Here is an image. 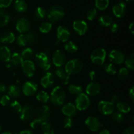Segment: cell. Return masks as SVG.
Listing matches in <instances>:
<instances>
[{
    "label": "cell",
    "instance_id": "obj_1",
    "mask_svg": "<svg viewBox=\"0 0 134 134\" xmlns=\"http://www.w3.org/2000/svg\"><path fill=\"white\" fill-rule=\"evenodd\" d=\"M65 98L66 95L64 88L60 86H56L51 92L50 100L52 104L60 106L64 104L65 101Z\"/></svg>",
    "mask_w": 134,
    "mask_h": 134
},
{
    "label": "cell",
    "instance_id": "obj_2",
    "mask_svg": "<svg viewBox=\"0 0 134 134\" xmlns=\"http://www.w3.org/2000/svg\"><path fill=\"white\" fill-rule=\"evenodd\" d=\"M83 68V62L81 59L73 58L66 62L65 64V69L69 76L79 73Z\"/></svg>",
    "mask_w": 134,
    "mask_h": 134
},
{
    "label": "cell",
    "instance_id": "obj_3",
    "mask_svg": "<svg viewBox=\"0 0 134 134\" xmlns=\"http://www.w3.org/2000/svg\"><path fill=\"white\" fill-rule=\"evenodd\" d=\"M65 15V10L60 5H53L48 9L47 16L51 22H58Z\"/></svg>",
    "mask_w": 134,
    "mask_h": 134
},
{
    "label": "cell",
    "instance_id": "obj_4",
    "mask_svg": "<svg viewBox=\"0 0 134 134\" xmlns=\"http://www.w3.org/2000/svg\"><path fill=\"white\" fill-rule=\"evenodd\" d=\"M107 56L106 51L103 48H98L94 50L90 56V60L94 64L102 65L104 64Z\"/></svg>",
    "mask_w": 134,
    "mask_h": 134
},
{
    "label": "cell",
    "instance_id": "obj_5",
    "mask_svg": "<svg viewBox=\"0 0 134 134\" xmlns=\"http://www.w3.org/2000/svg\"><path fill=\"white\" fill-rule=\"evenodd\" d=\"M35 62L43 70H49L51 67V62L48 55L46 52H39L35 55Z\"/></svg>",
    "mask_w": 134,
    "mask_h": 134
},
{
    "label": "cell",
    "instance_id": "obj_6",
    "mask_svg": "<svg viewBox=\"0 0 134 134\" xmlns=\"http://www.w3.org/2000/svg\"><path fill=\"white\" fill-rule=\"evenodd\" d=\"M90 105V100L88 96L84 93H81L77 96L75 99L76 108L79 111H85L89 107Z\"/></svg>",
    "mask_w": 134,
    "mask_h": 134
},
{
    "label": "cell",
    "instance_id": "obj_7",
    "mask_svg": "<svg viewBox=\"0 0 134 134\" xmlns=\"http://www.w3.org/2000/svg\"><path fill=\"white\" fill-rule=\"evenodd\" d=\"M85 123L86 128L91 132H98L103 127V124L95 116H88Z\"/></svg>",
    "mask_w": 134,
    "mask_h": 134
},
{
    "label": "cell",
    "instance_id": "obj_8",
    "mask_svg": "<svg viewBox=\"0 0 134 134\" xmlns=\"http://www.w3.org/2000/svg\"><path fill=\"white\" fill-rule=\"evenodd\" d=\"M52 62L57 68H62L67 62L65 54L61 50H56L52 55Z\"/></svg>",
    "mask_w": 134,
    "mask_h": 134
},
{
    "label": "cell",
    "instance_id": "obj_9",
    "mask_svg": "<svg viewBox=\"0 0 134 134\" xmlns=\"http://www.w3.org/2000/svg\"><path fill=\"white\" fill-rule=\"evenodd\" d=\"M20 113V119L22 122H28L31 120L34 116V109L31 104L27 103L22 107V110Z\"/></svg>",
    "mask_w": 134,
    "mask_h": 134
},
{
    "label": "cell",
    "instance_id": "obj_10",
    "mask_svg": "<svg viewBox=\"0 0 134 134\" xmlns=\"http://www.w3.org/2000/svg\"><path fill=\"white\" fill-rule=\"evenodd\" d=\"M98 110L102 114L104 115H112L115 111V106L111 102L102 100L100 101L98 105Z\"/></svg>",
    "mask_w": 134,
    "mask_h": 134
},
{
    "label": "cell",
    "instance_id": "obj_11",
    "mask_svg": "<svg viewBox=\"0 0 134 134\" xmlns=\"http://www.w3.org/2000/svg\"><path fill=\"white\" fill-rule=\"evenodd\" d=\"M37 119H39L41 121L48 122L51 116V109L48 105H44L38 109L36 113Z\"/></svg>",
    "mask_w": 134,
    "mask_h": 134
},
{
    "label": "cell",
    "instance_id": "obj_12",
    "mask_svg": "<svg viewBox=\"0 0 134 134\" xmlns=\"http://www.w3.org/2000/svg\"><path fill=\"white\" fill-rule=\"evenodd\" d=\"M37 91V85L34 81H27L23 85L22 92L27 97L33 96Z\"/></svg>",
    "mask_w": 134,
    "mask_h": 134
},
{
    "label": "cell",
    "instance_id": "obj_13",
    "mask_svg": "<svg viewBox=\"0 0 134 134\" xmlns=\"http://www.w3.org/2000/svg\"><path fill=\"white\" fill-rule=\"evenodd\" d=\"M23 73L27 77H32L35 74V65L31 60H24L21 64Z\"/></svg>",
    "mask_w": 134,
    "mask_h": 134
},
{
    "label": "cell",
    "instance_id": "obj_14",
    "mask_svg": "<svg viewBox=\"0 0 134 134\" xmlns=\"http://www.w3.org/2000/svg\"><path fill=\"white\" fill-rule=\"evenodd\" d=\"M109 59L114 64H122L125 60V56L122 51L113 50L109 54Z\"/></svg>",
    "mask_w": 134,
    "mask_h": 134
},
{
    "label": "cell",
    "instance_id": "obj_15",
    "mask_svg": "<svg viewBox=\"0 0 134 134\" xmlns=\"http://www.w3.org/2000/svg\"><path fill=\"white\" fill-rule=\"evenodd\" d=\"M73 28L78 35H83L87 31L88 24L83 20H76L73 22Z\"/></svg>",
    "mask_w": 134,
    "mask_h": 134
},
{
    "label": "cell",
    "instance_id": "obj_16",
    "mask_svg": "<svg viewBox=\"0 0 134 134\" xmlns=\"http://www.w3.org/2000/svg\"><path fill=\"white\" fill-rule=\"evenodd\" d=\"M56 35H57L58 41L65 43V42L68 41L70 37V31L65 26H60L57 28Z\"/></svg>",
    "mask_w": 134,
    "mask_h": 134
},
{
    "label": "cell",
    "instance_id": "obj_17",
    "mask_svg": "<svg viewBox=\"0 0 134 134\" xmlns=\"http://www.w3.org/2000/svg\"><path fill=\"white\" fill-rule=\"evenodd\" d=\"M126 12V6L123 1H118L114 5L113 7V13L117 18H122L124 16Z\"/></svg>",
    "mask_w": 134,
    "mask_h": 134
},
{
    "label": "cell",
    "instance_id": "obj_18",
    "mask_svg": "<svg viewBox=\"0 0 134 134\" xmlns=\"http://www.w3.org/2000/svg\"><path fill=\"white\" fill-rule=\"evenodd\" d=\"M77 111L78 110L76 108L75 104L70 102L63 104L62 107V112L67 117L72 118L73 116H75L77 114Z\"/></svg>",
    "mask_w": 134,
    "mask_h": 134
},
{
    "label": "cell",
    "instance_id": "obj_19",
    "mask_svg": "<svg viewBox=\"0 0 134 134\" xmlns=\"http://www.w3.org/2000/svg\"><path fill=\"white\" fill-rule=\"evenodd\" d=\"M101 91V85L98 82H90L87 85L86 88V95L90 96H97Z\"/></svg>",
    "mask_w": 134,
    "mask_h": 134
},
{
    "label": "cell",
    "instance_id": "obj_20",
    "mask_svg": "<svg viewBox=\"0 0 134 134\" xmlns=\"http://www.w3.org/2000/svg\"><path fill=\"white\" fill-rule=\"evenodd\" d=\"M16 30L22 34L27 32L30 30V22L25 18H20L16 24Z\"/></svg>",
    "mask_w": 134,
    "mask_h": 134
},
{
    "label": "cell",
    "instance_id": "obj_21",
    "mask_svg": "<svg viewBox=\"0 0 134 134\" xmlns=\"http://www.w3.org/2000/svg\"><path fill=\"white\" fill-rule=\"evenodd\" d=\"M54 82V77L51 72H47L41 79V85L44 88L51 87Z\"/></svg>",
    "mask_w": 134,
    "mask_h": 134
},
{
    "label": "cell",
    "instance_id": "obj_22",
    "mask_svg": "<svg viewBox=\"0 0 134 134\" xmlns=\"http://www.w3.org/2000/svg\"><path fill=\"white\" fill-rule=\"evenodd\" d=\"M55 74L64 85H67L69 83L70 76L67 73L64 68H57V69L55 71Z\"/></svg>",
    "mask_w": 134,
    "mask_h": 134
},
{
    "label": "cell",
    "instance_id": "obj_23",
    "mask_svg": "<svg viewBox=\"0 0 134 134\" xmlns=\"http://www.w3.org/2000/svg\"><path fill=\"white\" fill-rule=\"evenodd\" d=\"M14 40H15V35L10 31L3 33L0 36V41L5 44H11L14 41Z\"/></svg>",
    "mask_w": 134,
    "mask_h": 134
},
{
    "label": "cell",
    "instance_id": "obj_24",
    "mask_svg": "<svg viewBox=\"0 0 134 134\" xmlns=\"http://www.w3.org/2000/svg\"><path fill=\"white\" fill-rule=\"evenodd\" d=\"M8 96L14 98H18L21 96L22 90L16 85H11L8 88Z\"/></svg>",
    "mask_w": 134,
    "mask_h": 134
},
{
    "label": "cell",
    "instance_id": "obj_25",
    "mask_svg": "<svg viewBox=\"0 0 134 134\" xmlns=\"http://www.w3.org/2000/svg\"><path fill=\"white\" fill-rule=\"evenodd\" d=\"M11 57L10 49L7 46L0 47V60L5 62H9Z\"/></svg>",
    "mask_w": 134,
    "mask_h": 134
},
{
    "label": "cell",
    "instance_id": "obj_26",
    "mask_svg": "<svg viewBox=\"0 0 134 134\" xmlns=\"http://www.w3.org/2000/svg\"><path fill=\"white\" fill-rule=\"evenodd\" d=\"M14 7L18 13H24L27 10V4L24 0H16L14 3Z\"/></svg>",
    "mask_w": 134,
    "mask_h": 134
},
{
    "label": "cell",
    "instance_id": "obj_27",
    "mask_svg": "<svg viewBox=\"0 0 134 134\" xmlns=\"http://www.w3.org/2000/svg\"><path fill=\"white\" fill-rule=\"evenodd\" d=\"M98 23L102 27H109L113 23V18L111 16H109L103 15L101 16L99 18Z\"/></svg>",
    "mask_w": 134,
    "mask_h": 134
},
{
    "label": "cell",
    "instance_id": "obj_28",
    "mask_svg": "<svg viewBox=\"0 0 134 134\" xmlns=\"http://www.w3.org/2000/svg\"><path fill=\"white\" fill-rule=\"evenodd\" d=\"M10 20V16L7 12L0 9V27H5L9 24Z\"/></svg>",
    "mask_w": 134,
    "mask_h": 134
},
{
    "label": "cell",
    "instance_id": "obj_29",
    "mask_svg": "<svg viewBox=\"0 0 134 134\" xmlns=\"http://www.w3.org/2000/svg\"><path fill=\"white\" fill-rule=\"evenodd\" d=\"M22 62H23V60H22L20 54L18 52H14L13 54H11L10 60L9 62H10V64H12L13 66L18 67L21 65Z\"/></svg>",
    "mask_w": 134,
    "mask_h": 134
},
{
    "label": "cell",
    "instance_id": "obj_30",
    "mask_svg": "<svg viewBox=\"0 0 134 134\" xmlns=\"http://www.w3.org/2000/svg\"><path fill=\"white\" fill-rule=\"evenodd\" d=\"M41 128L43 134H54V130L52 124L48 122H43Z\"/></svg>",
    "mask_w": 134,
    "mask_h": 134
},
{
    "label": "cell",
    "instance_id": "obj_31",
    "mask_svg": "<svg viewBox=\"0 0 134 134\" xmlns=\"http://www.w3.org/2000/svg\"><path fill=\"white\" fill-rule=\"evenodd\" d=\"M116 109H118V111L121 113H128L130 111L131 108L130 106L126 102H119L116 103Z\"/></svg>",
    "mask_w": 134,
    "mask_h": 134
},
{
    "label": "cell",
    "instance_id": "obj_32",
    "mask_svg": "<svg viewBox=\"0 0 134 134\" xmlns=\"http://www.w3.org/2000/svg\"><path fill=\"white\" fill-rule=\"evenodd\" d=\"M68 91L72 95L78 96L82 92V87L77 84H71L68 86Z\"/></svg>",
    "mask_w": 134,
    "mask_h": 134
},
{
    "label": "cell",
    "instance_id": "obj_33",
    "mask_svg": "<svg viewBox=\"0 0 134 134\" xmlns=\"http://www.w3.org/2000/svg\"><path fill=\"white\" fill-rule=\"evenodd\" d=\"M37 100L42 103H47L50 100V96L44 91H40L36 94Z\"/></svg>",
    "mask_w": 134,
    "mask_h": 134
},
{
    "label": "cell",
    "instance_id": "obj_34",
    "mask_svg": "<svg viewBox=\"0 0 134 134\" xmlns=\"http://www.w3.org/2000/svg\"><path fill=\"white\" fill-rule=\"evenodd\" d=\"M64 48L66 52H69V53H75L77 51H78V47L77 45L74 43V42L69 41L66 42V43L64 45Z\"/></svg>",
    "mask_w": 134,
    "mask_h": 134
},
{
    "label": "cell",
    "instance_id": "obj_35",
    "mask_svg": "<svg viewBox=\"0 0 134 134\" xmlns=\"http://www.w3.org/2000/svg\"><path fill=\"white\" fill-rule=\"evenodd\" d=\"M23 61L24 60H31L34 56V51L31 48H26L23 50L22 53L20 54Z\"/></svg>",
    "mask_w": 134,
    "mask_h": 134
},
{
    "label": "cell",
    "instance_id": "obj_36",
    "mask_svg": "<svg viewBox=\"0 0 134 134\" xmlns=\"http://www.w3.org/2000/svg\"><path fill=\"white\" fill-rule=\"evenodd\" d=\"M103 69L105 71L110 75H114L116 73L117 69L115 65L112 63H107L103 65Z\"/></svg>",
    "mask_w": 134,
    "mask_h": 134
},
{
    "label": "cell",
    "instance_id": "obj_37",
    "mask_svg": "<svg viewBox=\"0 0 134 134\" xmlns=\"http://www.w3.org/2000/svg\"><path fill=\"white\" fill-rule=\"evenodd\" d=\"M109 5V0H95V6L98 10H105Z\"/></svg>",
    "mask_w": 134,
    "mask_h": 134
},
{
    "label": "cell",
    "instance_id": "obj_38",
    "mask_svg": "<svg viewBox=\"0 0 134 134\" xmlns=\"http://www.w3.org/2000/svg\"><path fill=\"white\" fill-rule=\"evenodd\" d=\"M52 25L51 22H43L39 26V31L43 34H48L51 31Z\"/></svg>",
    "mask_w": 134,
    "mask_h": 134
},
{
    "label": "cell",
    "instance_id": "obj_39",
    "mask_svg": "<svg viewBox=\"0 0 134 134\" xmlns=\"http://www.w3.org/2000/svg\"><path fill=\"white\" fill-rule=\"evenodd\" d=\"M133 62H134V54L133 53H131L128 55L126 58L124 60L126 68L128 69L133 70Z\"/></svg>",
    "mask_w": 134,
    "mask_h": 134
},
{
    "label": "cell",
    "instance_id": "obj_40",
    "mask_svg": "<svg viewBox=\"0 0 134 134\" xmlns=\"http://www.w3.org/2000/svg\"><path fill=\"white\" fill-rule=\"evenodd\" d=\"M124 119V115L121 113L119 112V111H115V112H113L112 113V120L115 123L120 124V123L122 122Z\"/></svg>",
    "mask_w": 134,
    "mask_h": 134
},
{
    "label": "cell",
    "instance_id": "obj_41",
    "mask_svg": "<svg viewBox=\"0 0 134 134\" xmlns=\"http://www.w3.org/2000/svg\"><path fill=\"white\" fill-rule=\"evenodd\" d=\"M22 106H21L20 103L18 102V101H14L12 102L10 104V109L14 113L18 114L21 112L22 110Z\"/></svg>",
    "mask_w": 134,
    "mask_h": 134
},
{
    "label": "cell",
    "instance_id": "obj_42",
    "mask_svg": "<svg viewBox=\"0 0 134 134\" xmlns=\"http://www.w3.org/2000/svg\"><path fill=\"white\" fill-rule=\"evenodd\" d=\"M27 44H35L37 42V36L34 32H29L26 35Z\"/></svg>",
    "mask_w": 134,
    "mask_h": 134
},
{
    "label": "cell",
    "instance_id": "obj_43",
    "mask_svg": "<svg viewBox=\"0 0 134 134\" xmlns=\"http://www.w3.org/2000/svg\"><path fill=\"white\" fill-rule=\"evenodd\" d=\"M16 43L20 47H25L27 44V38L26 35L21 34L16 38Z\"/></svg>",
    "mask_w": 134,
    "mask_h": 134
},
{
    "label": "cell",
    "instance_id": "obj_44",
    "mask_svg": "<svg viewBox=\"0 0 134 134\" xmlns=\"http://www.w3.org/2000/svg\"><path fill=\"white\" fill-rule=\"evenodd\" d=\"M47 14V11L45 9L42 7H39L36 9L35 11V15L38 19H43Z\"/></svg>",
    "mask_w": 134,
    "mask_h": 134
},
{
    "label": "cell",
    "instance_id": "obj_45",
    "mask_svg": "<svg viewBox=\"0 0 134 134\" xmlns=\"http://www.w3.org/2000/svg\"><path fill=\"white\" fill-rule=\"evenodd\" d=\"M98 16V10L96 9H91L88 11L86 14V18L88 20L92 21L96 18Z\"/></svg>",
    "mask_w": 134,
    "mask_h": 134
},
{
    "label": "cell",
    "instance_id": "obj_46",
    "mask_svg": "<svg viewBox=\"0 0 134 134\" xmlns=\"http://www.w3.org/2000/svg\"><path fill=\"white\" fill-rule=\"evenodd\" d=\"M129 75V71L128 69L126 67L122 68L119 71V78L120 80H124L127 78Z\"/></svg>",
    "mask_w": 134,
    "mask_h": 134
},
{
    "label": "cell",
    "instance_id": "obj_47",
    "mask_svg": "<svg viewBox=\"0 0 134 134\" xmlns=\"http://www.w3.org/2000/svg\"><path fill=\"white\" fill-rule=\"evenodd\" d=\"M63 124H64V128H66V129H69V128H71L73 125V121L72 120V118H65L64 121H63Z\"/></svg>",
    "mask_w": 134,
    "mask_h": 134
},
{
    "label": "cell",
    "instance_id": "obj_48",
    "mask_svg": "<svg viewBox=\"0 0 134 134\" xmlns=\"http://www.w3.org/2000/svg\"><path fill=\"white\" fill-rule=\"evenodd\" d=\"M10 101V97L8 95H3L0 99V104L2 106H7L9 104Z\"/></svg>",
    "mask_w": 134,
    "mask_h": 134
},
{
    "label": "cell",
    "instance_id": "obj_49",
    "mask_svg": "<svg viewBox=\"0 0 134 134\" xmlns=\"http://www.w3.org/2000/svg\"><path fill=\"white\" fill-rule=\"evenodd\" d=\"M42 122L39 119H35L34 120H33L32 121L30 122V127H31L32 129H36V128H39L41 125Z\"/></svg>",
    "mask_w": 134,
    "mask_h": 134
},
{
    "label": "cell",
    "instance_id": "obj_50",
    "mask_svg": "<svg viewBox=\"0 0 134 134\" xmlns=\"http://www.w3.org/2000/svg\"><path fill=\"white\" fill-rule=\"evenodd\" d=\"M13 0H0V9H5L11 5Z\"/></svg>",
    "mask_w": 134,
    "mask_h": 134
},
{
    "label": "cell",
    "instance_id": "obj_51",
    "mask_svg": "<svg viewBox=\"0 0 134 134\" xmlns=\"http://www.w3.org/2000/svg\"><path fill=\"white\" fill-rule=\"evenodd\" d=\"M122 134H134V127L130 126L126 128L122 132Z\"/></svg>",
    "mask_w": 134,
    "mask_h": 134
},
{
    "label": "cell",
    "instance_id": "obj_52",
    "mask_svg": "<svg viewBox=\"0 0 134 134\" xmlns=\"http://www.w3.org/2000/svg\"><path fill=\"white\" fill-rule=\"evenodd\" d=\"M110 28H111V32L113 33H116L119 29V25L116 23H113L110 26Z\"/></svg>",
    "mask_w": 134,
    "mask_h": 134
},
{
    "label": "cell",
    "instance_id": "obj_53",
    "mask_svg": "<svg viewBox=\"0 0 134 134\" xmlns=\"http://www.w3.org/2000/svg\"><path fill=\"white\" fill-rule=\"evenodd\" d=\"M128 95H129V97L130 98V99H132V101H133L134 99V87L133 86H132V87L129 89V91H128Z\"/></svg>",
    "mask_w": 134,
    "mask_h": 134
},
{
    "label": "cell",
    "instance_id": "obj_54",
    "mask_svg": "<svg viewBox=\"0 0 134 134\" xmlns=\"http://www.w3.org/2000/svg\"><path fill=\"white\" fill-rule=\"evenodd\" d=\"M119 100H120V98H119V96L117 95V94H115V95L113 96L112 99H111V102H112L113 104L119 102Z\"/></svg>",
    "mask_w": 134,
    "mask_h": 134
},
{
    "label": "cell",
    "instance_id": "obj_55",
    "mask_svg": "<svg viewBox=\"0 0 134 134\" xmlns=\"http://www.w3.org/2000/svg\"><path fill=\"white\" fill-rule=\"evenodd\" d=\"M7 90L6 86L4 85L2 82H0V94H2V93L5 92Z\"/></svg>",
    "mask_w": 134,
    "mask_h": 134
},
{
    "label": "cell",
    "instance_id": "obj_56",
    "mask_svg": "<svg viewBox=\"0 0 134 134\" xmlns=\"http://www.w3.org/2000/svg\"><path fill=\"white\" fill-rule=\"evenodd\" d=\"M89 77H90V79L93 81V80L95 79L96 77V72L94 71H91L89 73Z\"/></svg>",
    "mask_w": 134,
    "mask_h": 134
},
{
    "label": "cell",
    "instance_id": "obj_57",
    "mask_svg": "<svg viewBox=\"0 0 134 134\" xmlns=\"http://www.w3.org/2000/svg\"><path fill=\"white\" fill-rule=\"evenodd\" d=\"M18 134H33V132L30 130H24Z\"/></svg>",
    "mask_w": 134,
    "mask_h": 134
},
{
    "label": "cell",
    "instance_id": "obj_58",
    "mask_svg": "<svg viewBox=\"0 0 134 134\" xmlns=\"http://www.w3.org/2000/svg\"><path fill=\"white\" fill-rule=\"evenodd\" d=\"M128 28H129V31L132 33V34H134V24H133V22H132V23L130 24L129 27H128Z\"/></svg>",
    "mask_w": 134,
    "mask_h": 134
},
{
    "label": "cell",
    "instance_id": "obj_59",
    "mask_svg": "<svg viewBox=\"0 0 134 134\" xmlns=\"http://www.w3.org/2000/svg\"><path fill=\"white\" fill-rule=\"evenodd\" d=\"M99 134H111V133H110V132L108 130L103 129L99 132Z\"/></svg>",
    "mask_w": 134,
    "mask_h": 134
},
{
    "label": "cell",
    "instance_id": "obj_60",
    "mask_svg": "<svg viewBox=\"0 0 134 134\" xmlns=\"http://www.w3.org/2000/svg\"><path fill=\"white\" fill-rule=\"evenodd\" d=\"M1 134H12V133L9 132H3Z\"/></svg>",
    "mask_w": 134,
    "mask_h": 134
},
{
    "label": "cell",
    "instance_id": "obj_61",
    "mask_svg": "<svg viewBox=\"0 0 134 134\" xmlns=\"http://www.w3.org/2000/svg\"><path fill=\"white\" fill-rule=\"evenodd\" d=\"M125 1H128V2H130V1H133V0H125Z\"/></svg>",
    "mask_w": 134,
    "mask_h": 134
},
{
    "label": "cell",
    "instance_id": "obj_62",
    "mask_svg": "<svg viewBox=\"0 0 134 134\" xmlns=\"http://www.w3.org/2000/svg\"><path fill=\"white\" fill-rule=\"evenodd\" d=\"M1 125H0V132H1Z\"/></svg>",
    "mask_w": 134,
    "mask_h": 134
}]
</instances>
